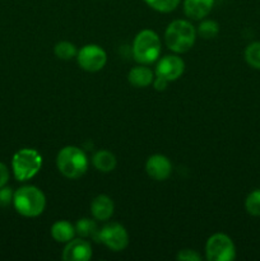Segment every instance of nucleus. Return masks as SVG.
I'll use <instances>...</instances> for the list:
<instances>
[{
	"instance_id": "nucleus-1",
	"label": "nucleus",
	"mask_w": 260,
	"mask_h": 261,
	"mask_svg": "<svg viewBox=\"0 0 260 261\" xmlns=\"http://www.w3.org/2000/svg\"><path fill=\"white\" fill-rule=\"evenodd\" d=\"M196 31L188 20L177 19L170 23L165 32L166 45L175 53H186L195 43Z\"/></svg>"
},
{
	"instance_id": "nucleus-2",
	"label": "nucleus",
	"mask_w": 260,
	"mask_h": 261,
	"mask_svg": "<svg viewBox=\"0 0 260 261\" xmlns=\"http://www.w3.org/2000/svg\"><path fill=\"white\" fill-rule=\"evenodd\" d=\"M56 166L61 175L71 178V180H75L86 173L87 168H88V158L81 148L68 145L59 152L58 158H56Z\"/></svg>"
},
{
	"instance_id": "nucleus-3",
	"label": "nucleus",
	"mask_w": 260,
	"mask_h": 261,
	"mask_svg": "<svg viewBox=\"0 0 260 261\" xmlns=\"http://www.w3.org/2000/svg\"><path fill=\"white\" fill-rule=\"evenodd\" d=\"M15 209L23 217L33 218L42 214L46 206L45 194L36 186H23L13 196Z\"/></svg>"
},
{
	"instance_id": "nucleus-4",
	"label": "nucleus",
	"mask_w": 260,
	"mask_h": 261,
	"mask_svg": "<svg viewBox=\"0 0 260 261\" xmlns=\"http://www.w3.org/2000/svg\"><path fill=\"white\" fill-rule=\"evenodd\" d=\"M161 40L155 32L144 30L139 32L133 43V55L140 64H152L160 58Z\"/></svg>"
},
{
	"instance_id": "nucleus-5",
	"label": "nucleus",
	"mask_w": 260,
	"mask_h": 261,
	"mask_svg": "<svg viewBox=\"0 0 260 261\" xmlns=\"http://www.w3.org/2000/svg\"><path fill=\"white\" fill-rule=\"evenodd\" d=\"M13 171L17 180L25 181L38 173L42 166V157L35 149H20L14 154L12 161Z\"/></svg>"
},
{
	"instance_id": "nucleus-6",
	"label": "nucleus",
	"mask_w": 260,
	"mask_h": 261,
	"mask_svg": "<svg viewBox=\"0 0 260 261\" xmlns=\"http://www.w3.org/2000/svg\"><path fill=\"white\" fill-rule=\"evenodd\" d=\"M205 255L209 261H231L236 257V247L227 234L216 233L206 241Z\"/></svg>"
},
{
	"instance_id": "nucleus-7",
	"label": "nucleus",
	"mask_w": 260,
	"mask_h": 261,
	"mask_svg": "<svg viewBox=\"0 0 260 261\" xmlns=\"http://www.w3.org/2000/svg\"><path fill=\"white\" fill-rule=\"evenodd\" d=\"M97 241L114 251H122L129 245V234L121 224L110 223L98 231Z\"/></svg>"
},
{
	"instance_id": "nucleus-8",
	"label": "nucleus",
	"mask_w": 260,
	"mask_h": 261,
	"mask_svg": "<svg viewBox=\"0 0 260 261\" xmlns=\"http://www.w3.org/2000/svg\"><path fill=\"white\" fill-rule=\"evenodd\" d=\"M76 60L83 70L94 73V71H99L106 65L107 55L101 46L86 45L78 51Z\"/></svg>"
},
{
	"instance_id": "nucleus-9",
	"label": "nucleus",
	"mask_w": 260,
	"mask_h": 261,
	"mask_svg": "<svg viewBox=\"0 0 260 261\" xmlns=\"http://www.w3.org/2000/svg\"><path fill=\"white\" fill-rule=\"evenodd\" d=\"M184 70H185V63L183 59L175 55H168L161 59L160 63L157 64L155 74L166 81L172 82L180 78Z\"/></svg>"
},
{
	"instance_id": "nucleus-10",
	"label": "nucleus",
	"mask_w": 260,
	"mask_h": 261,
	"mask_svg": "<svg viewBox=\"0 0 260 261\" xmlns=\"http://www.w3.org/2000/svg\"><path fill=\"white\" fill-rule=\"evenodd\" d=\"M145 171L148 176L157 181H165L170 177L172 172V165L170 160L162 154L150 155L145 163Z\"/></svg>"
},
{
	"instance_id": "nucleus-11",
	"label": "nucleus",
	"mask_w": 260,
	"mask_h": 261,
	"mask_svg": "<svg viewBox=\"0 0 260 261\" xmlns=\"http://www.w3.org/2000/svg\"><path fill=\"white\" fill-rule=\"evenodd\" d=\"M92 257V247L89 242L82 239L70 240L66 242L63 251V259L65 261H88Z\"/></svg>"
},
{
	"instance_id": "nucleus-12",
	"label": "nucleus",
	"mask_w": 260,
	"mask_h": 261,
	"mask_svg": "<svg viewBox=\"0 0 260 261\" xmlns=\"http://www.w3.org/2000/svg\"><path fill=\"white\" fill-rule=\"evenodd\" d=\"M114 201L107 195H98L92 200L91 212L92 216L97 221H107L114 214Z\"/></svg>"
},
{
	"instance_id": "nucleus-13",
	"label": "nucleus",
	"mask_w": 260,
	"mask_h": 261,
	"mask_svg": "<svg viewBox=\"0 0 260 261\" xmlns=\"http://www.w3.org/2000/svg\"><path fill=\"white\" fill-rule=\"evenodd\" d=\"M214 0H185L184 10L191 19H201L211 13Z\"/></svg>"
},
{
	"instance_id": "nucleus-14",
	"label": "nucleus",
	"mask_w": 260,
	"mask_h": 261,
	"mask_svg": "<svg viewBox=\"0 0 260 261\" xmlns=\"http://www.w3.org/2000/svg\"><path fill=\"white\" fill-rule=\"evenodd\" d=\"M130 84L138 88H144L153 83V71L147 66H135L127 75Z\"/></svg>"
},
{
	"instance_id": "nucleus-15",
	"label": "nucleus",
	"mask_w": 260,
	"mask_h": 261,
	"mask_svg": "<svg viewBox=\"0 0 260 261\" xmlns=\"http://www.w3.org/2000/svg\"><path fill=\"white\" fill-rule=\"evenodd\" d=\"M75 233V227L66 221H59L54 223L53 227H51V236H53V239L56 242H61V244H66L70 240H73Z\"/></svg>"
},
{
	"instance_id": "nucleus-16",
	"label": "nucleus",
	"mask_w": 260,
	"mask_h": 261,
	"mask_svg": "<svg viewBox=\"0 0 260 261\" xmlns=\"http://www.w3.org/2000/svg\"><path fill=\"white\" fill-rule=\"evenodd\" d=\"M94 167L101 172H111L116 167V157L109 150H98L92 158Z\"/></svg>"
},
{
	"instance_id": "nucleus-17",
	"label": "nucleus",
	"mask_w": 260,
	"mask_h": 261,
	"mask_svg": "<svg viewBox=\"0 0 260 261\" xmlns=\"http://www.w3.org/2000/svg\"><path fill=\"white\" fill-rule=\"evenodd\" d=\"M75 232L81 237H92L97 241V234H98V228H97V223L92 219L82 218L76 222L75 224Z\"/></svg>"
},
{
	"instance_id": "nucleus-18",
	"label": "nucleus",
	"mask_w": 260,
	"mask_h": 261,
	"mask_svg": "<svg viewBox=\"0 0 260 261\" xmlns=\"http://www.w3.org/2000/svg\"><path fill=\"white\" fill-rule=\"evenodd\" d=\"M54 53L61 60H70L74 56H76L78 51H76L75 45H73L71 42L68 41H61V42L56 43L55 48H54Z\"/></svg>"
},
{
	"instance_id": "nucleus-19",
	"label": "nucleus",
	"mask_w": 260,
	"mask_h": 261,
	"mask_svg": "<svg viewBox=\"0 0 260 261\" xmlns=\"http://www.w3.org/2000/svg\"><path fill=\"white\" fill-rule=\"evenodd\" d=\"M245 60L251 68L260 70V42H252L245 50Z\"/></svg>"
},
{
	"instance_id": "nucleus-20",
	"label": "nucleus",
	"mask_w": 260,
	"mask_h": 261,
	"mask_svg": "<svg viewBox=\"0 0 260 261\" xmlns=\"http://www.w3.org/2000/svg\"><path fill=\"white\" fill-rule=\"evenodd\" d=\"M245 209L250 216L260 217V189L251 191L245 200Z\"/></svg>"
},
{
	"instance_id": "nucleus-21",
	"label": "nucleus",
	"mask_w": 260,
	"mask_h": 261,
	"mask_svg": "<svg viewBox=\"0 0 260 261\" xmlns=\"http://www.w3.org/2000/svg\"><path fill=\"white\" fill-rule=\"evenodd\" d=\"M198 33L205 40H211L219 33V24L214 20H204L199 25Z\"/></svg>"
},
{
	"instance_id": "nucleus-22",
	"label": "nucleus",
	"mask_w": 260,
	"mask_h": 261,
	"mask_svg": "<svg viewBox=\"0 0 260 261\" xmlns=\"http://www.w3.org/2000/svg\"><path fill=\"white\" fill-rule=\"evenodd\" d=\"M150 8L161 13H168L176 9L180 0H144Z\"/></svg>"
},
{
	"instance_id": "nucleus-23",
	"label": "nucleus",
	"mask_w": 260,
	"mask_h": 261,
	"mask_svg": "<svg viewBox=\"0 0 260 261\" xmlns=\"http://www.w3.org/2000/svg\"><path fill=\"white\" fill-rule=\"evenodd\" d=\"M177 260L183 261H200L201 256L194 250H181L177 254Z\"/></svg>"
},
{
	"instance_id": "nucleus-24",
	"label": "nucleus",
	"mask_w": 260,
	"mask_h": 261,
	"mask_svg": "<svg viewBox=\"0 0 260 261\" xmlns=\"http://www.w3.org/2000/svg\"><path fill=\"white\" fill-rule=\"evenodd\" d=\"M13 196L14 194L12 193V189L9 188H0V205L5 206L8 204H10V201L13 200Z\"/></svg>"
},
{
	"instance_id": "nucleus-25",
	"label": "nucleus",
	"mask_w": 260,
	"mask_h": 261,
	"mask_svg": "<svg viewBox=\"0 0 260 261\" xmlns=\"http://www.w3.org/2000/svg\"><path fill=\"white\" fill-rule=\"evenodd\" d=\"M9 180V172H8V168L5 167V165L0 163V188L5 185Z\"/></svg>"
},
{
	"instance_id": "nucleus-26",
	"label": "nucleus",
	"mask_w": 260,
	"mask_h": 261,
	"mask_svg": "<svg viewBox=\"0 0 260 261\" xmlns=\"http://www.w3.org/2000/svg\"><path fill=\"white\" fill-rule=\"evenodd\" d=\"M167 84L168 81L161 78V76H157L155 79H153V87H154L157 91H165V89L167 88Z\"/></svg>"
}]
</instances>
